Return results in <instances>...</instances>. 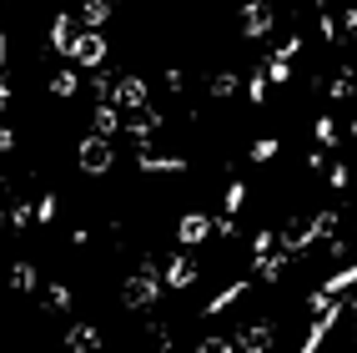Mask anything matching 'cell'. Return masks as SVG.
<instances>
[{
  "mask_svg": "<svg viewBox=\"0 0 357 353\" xmlns=\"http://www.w3.org/2000/svg\"><path fill=\"white\" fill-rule=\"evenodd\" d=\"M96 131L116 141V131H121V106H116V101H101L96 106Z\"/></svg>",
  "mask_w": 357,
  "mask_h": 353,
  "instance_id": "cell-13",
  "label": "cell"
},
{
  "mask_svg": "<svg viewBox=\"0 0 357 353\" xmlns=\"http://www.w3.org/2000/svg\"><path fill=\"white\" fill-rule=\"evenodd\" d=\"M161 293H166V282H161L156 263H146L141 273H131V278H126V288H121V308H151Z\"/></svg>",
  "mask_w": 357,
  "mask_h": 353,
  "instance_id": "cell-2",
  "label": "cell"
},
{
  "mask_svg": "<svg viewBox=\"0 0 357 353\" xmlns=\"http://www.w3.org/2000/svg\"><path fill=\"white\" fill-rule=\"evenodd\" d=\"M111 0H81V6H76V20H81V31H101L106 26V20H111Z\"/></svg>",
  "mask_w": 357,
  "mask_h": 353,
  "instance_id": "cell-12",
  "label": "cell"
},
{
  "mask_svg": "<svg viewBox=\"0 0 357 353\" xmlns=\"http://www.w3.org/2000/svg\"><path fill=\"white\" fill-rule=\"evenodd\" d=\"M267 91H272V81H267V71H261V76L247 81V101H267Z\"/></svg>",
  "mask_w": 357,
  "mask_h": 353,
  "instance_id": "cell-22",
  "label": "cell"
},
{
  "mask_svg": "<svg viewBox=\"0 0 357 353\" xmlns=\"http://www.w3.org/2000/svg\"><path fill=\"white\" fill-rule=\"evenodd\" d=\"M45 293H51V308H70V303H76V293H70L66 282H51Z\"/></svg>",
  "mask_w": 357,
  "mask_h": 353,
  "instance_id": "cell-25",
  "label": "cell"
},
{
  "mask_svg": "<svg viewBox=\"0 0 357 353\" xmlns=\"http://www.w3.org/2000/svg\"><path fill=\"white\" fill-rule=\"evenodd\" d=\"M56 207H61V197H56V192H45L40 207H36V222H56Z\"/></svg>",
  "mask_w": 357,
  "mask_h": 353,
  "instance_id": "cell-23",
  "label": "cell"
},
{
  "mask_svg": "<svg viewBox=\"0 0 357 353\" xmlns=\"http://www.w3.org/2000/svg\"><path fill=\"white\" fill-rule=\"evenodd\" d=\"M76 36H81V20H76V10H56V20H51V51H56V56H70Z\"/></svg>",
  "mask_w": 357,
  "mask_h": 353,
  "instance_id": "cell-8",
  "label": "cell"
},
{
  "mask_svg": "<svg viewBox=\"0 0 357 353\" xmlns=\"http://www.w3.org/2000/svg\"><path fill=\"white\" fill-rule=\"evenodd\" d=\"M211 232H217V222H211L206 212H186V217L176 222V243H181V247H202Z\"/></svg>",
  "mask_w": 357,
  "mask_h": 353,
  "instance_id": "cell-7",
  "label": "cell"
},
{
  "mask_svg": "<svg viewBox=\"0 0 357 353\" xmlns=\"http://www.w3.org/2000/svg\"><path fill=\"white\" fill-rule=\"evenodd\" d=\"M217 238H236V217H222L217 222Z\"/></svg>",
  "mask_w": 357,
  "mask_h": 353,
  "instance_id": "cell-30",
  "label": "cell"
},
{
  "mask_svg": "<svg viewBox=\"0 0 357 353\" xmlns=\"http://www.w3.org/2000/svg\"><path fill=\"white\" fill-rule=\"evenodd\" d=\"M347 288H357V263H347L342 273H332V278L322 282V293H327V298H337V293H347Z\"/></svg>",
  "mask_w": 357,
  "mask_h": 353,
  "instance_id": "cell-16",
  "label": "cell"
},
{
  "mask_svg": "<svg viewBox=\"0 0 357 353\" xmlns=\"http://www.w3.org/2000/svg\"><path fill=\"white\" fill-rule=\"evenodd\" d=\"M352 328H357V303H352Z\"/></svg>",
  "mask_w": 357,
  "mask_h": 353,
  "instance_id": "cell-34",
  "label": "cell"
},
{
  "mask_svg": "<svg viewBox=\"0 0 357 353\" xmlns=\"http://www.w3.org/2000/svg\"><path fill=\"white\" fill-rule=\"evenodd\" d=\"M242 202H247V187H242V182H231L227 192H222V207H227L231 217H236V212H242Z\"/></svg>",
  "mask_w": 357,
  "mask_h": 353,
  "instance_id": "cell-21",
  "label": "cell"
},
{
  "mask_svg": "<svg viewBox=\"0 0 357 353\" xmlns=\"http://www.w3.org/2000/svg\"><path fill=\"white\" fill-rule=\"evenodd\" d=\"M342 313H347V308H342V303H337V298H332V303H327V308H322V318H317L312 328H307V338H302V348H297V353H317V348L327 343V333H332V328H337V323H342Z\"/></svg>",
  "mask_w": 357,
  "mask_h": 353,
  "instance_id": "cell-6",
  "label": "cell"
},
{
  "mask_svg": "<svg viewBox=\"0 0 357 353\" xmlns=\"http://www.w3.org/2000/svg\"><path fill=\"white\" fill-rule=\"evenodd\" d=\"M106 51H111V45H106V36H101V31H81L66 61H76V66H91V71H101V66H106Z\"/></svg>",
  "mask_w": 357,
  "mask_h": 353,
  "instance_id": "cell-4",
  "label": "cell"
},
{
  "mask_svg": "<svg viewBox=\"0 0 357 353\" xmlns=\"http://www.w3.org/2000/svg\"><path fill=\"white\" fill-rule=\"evenodd\" d=\"M272 20H277V10H272V6H261V0H247V6L236 10V26H242L247 41H261V36L272 31Z\"/></svg>",
  "mask_w": 357,
  "mask_h": 353,
  "instance_id": "cell-5",
  "label": "cell"
},
{
  "mask_svg": "<svg viewBox=\"0 0 357 353\" xmlns=\"http://www.w3.org/2000/svg\"><path fill=\"white\" fill-rule=\"evenodd\" d=\"M6 56H10V36H0V66H6Z\"/></svg>",
  "mask_w": 357,
  "mask_h": 353,
  "instance_id": "cell-31",
  "label": "cell"
},
{
  "mask_svg": "<svg viewBox=\"0 0 357 353\" xmlns=\"http://www.w3.org/2000/svg\"><path fill=\"white\" fill-rule=\"evenodd\" d=\"M202 278V268H197V257H192V247H181V252H172V263H166V273H161V282H166V293H186L192 282Z\"/></svg>",
  "mask_w": 357,
  "mask_h": 353,
  "instance_id": "cell-3",
  "label": "cell"
},
{
  "mask_svg": "<svg viewBox=\"0 0 357 353\" xmlns=\"http://www.w3.org/2000/svg\"><path fill=\"white\" fill-rule=\"evenodd\" d=\"M352 136H357V122H352Z\"/></svg>",
  "mask_w": 357,
  "mask_h": 353,
  "instance_id": "cell-35",
  "label": "cell"
},
{
  "mask_svg": "<svg viewBox=\"0 0 357 353\" xmlns=\"http://www.w3.org/2000/svg\"><path fill=\"white\" fill-rule=\"evenodd\" d=\"M10 288L15 293H36V263L31 257H20V263L10 268Z\"/></svg>",
  "mask_w": 357,
  "mask_h": 353,
  "instance_id": "cell-15",
  "label": "cell"
},
{
  "mask_svg": "<svg viewBox=\"0 0 357 353\" xmlns=\"http://www.w3.org/2000/svg\"><path fill=\"white\" fill-rule=\"evenodd\" d=\"M211 96H236V76L231 71H222V76L211 81Z\"/></svg>",
  "mask_w": 357,
  "mask_h": 353,
  "instance_id": "cell-27",
  "label": "cell"
},
{
  "mask_svg": "<svg viewBox=\"0 0 357 353\" xmlns=\"http://www.w3.org/2000/svg\"><path fill=\"white\" fill-rule=\"evenodd\" d=\"M282 268H287V257H282V252H277V257H272V252H267V257H257V278H252V282H277Z\"/></svg>",
  "mask_w": 357,
  "mask_h": 353,
  "instance_id": "cell-17",
  "label": "cell"
},
{
  "mask_svg": "<svg viewBox=\"0 0 357 353\" xmlns=\"http://www.w3.org/2000/svg\"><path fill=\"white\" fill-rule=\"evenodd\" d=\"M66 353H101V333L91 323H70L66 328Z\"/></svg>",
  "mask_w": 357,
  "mask_h": 353,
  "instance_id": "cell-11",
  "label": "cell"
},
{
  "mask_svg": "<svg viewBox=\"0 0 357 353\" xmlns=\"http://www.w3.org/2000/svg\"><path fill=\"white\" fill-rule=\"evenodd\" d=\"M106 101H116V106H146V81L141 76H116L111 81V91H106Z\"/></svg>",
  "mask_w": 357,
  "mask_h": 353,
  "instance_id": "cell-9",
  "label": "cell"
},
{
  "mask_svg": "<svg viewBox=\"0 0 357 353\" xmlns=\"http://www.w3.org/2000/svg\"><path fill=\"white\" fill-rule=\"evenodd\" d=\"M76 167H81L86 177L111 172V167H116V141H111V136H101V131L81 136V141H76Z\"/></svg>",
  "mask_w": 357,
  "mask_h": 353,
  "instance_id": "cell-1",
  "label": "cell"
},
{
  "mask_svg": "<svg viewBox=\"0 0 357 353\" xmlns=\"http://www.w3.org/2000/svg\"><path fill=\"white\" fill-rule=\"evenodd\" d=\"M272 243H277V232H272V227H261L257 238H252V257H267V252H272Z\"/></svg>",
  "mask_w": 357,
  "mask_h": 353,
  "instance_id": "cell-24",
  "label": "cell"
},
{
  "mask_svg": "<svg viewBox=\"0 0 357 353\" xmlns=\"http://www.w3.org/2000/svg\"><path fill=\"white\" fill-rule=\"evenodd\" d=\"M56 353H66V348H56Z\"/></svg>",
  "mask_w": 357,
  "mask_h": 353,
  "instance_id": "cell-36",
  "label": "cell"
},
{
  "mask_svg": "<svg viewBox=\"0 0 357 353\" xmlns=\"http://www.w3.org/2000/svg\"><path fill=\"white\" fill-rule=\"evenodd\" d=\"M0 152H15V131L6 122H0Z\"/></svg>",
  "mask_w": 357,
  "mask_h": 353,
  "instance_id": "cell-29",
  "label": "cell"
},
{
  "mask_svg": "<svg viewBox=\"0 0 357 353\" xmlns=\"http://www.w3.org/2000/svg\"><path fill=\"white\" fill-rule=\"evenodd\" d=\"M6 106H10V86H6V81H0V111H6Z\"/></svg>",
  "mask_w": 357,
  "mask_h": 353,
  "instance_id": "cell-32",
  "label": "cell"
},
{
  "mask_svg": "<svg viewBox=\"0 0 357 353\" xmlns=\"http://www.w3.org/2000/svg\"><path fill=\"white\" fill-rule=\"evenodd\" d=\"M317 147H332V141H337V127H332V116H317Z\"/></svg>",
  "mask_w": 357,
  "mask_h": 353,
  "instance_id": "cell-26",
  "label": "cell"
},
{
  "mask_svg": "<svg viewBox=\"0 0 357 353\" xmlns=\"http://www.w3.org/2000/svg\"><path fill=\"white\" fill-rule=\"evenodd\" d=\"M51 96H61V101L81 96V76H76V71H56V76H51Z\"/></svg>",
  "mask_w": 357,
  "mask_h": 353,
  "instance_id": "cell-14",
  "label": "cell"
},
{
  "mask_svg": "<svg viewBox=\"0 0 357 353\" xmlns=\"http://www.w3.org/2000/svg\"><path fill=\"white\" fill-rule=\"evenodd\" d=\"M347 31H357V6H352V10H347Z\"/></svg>",
  "mask_w": 357,
  "mask_h": 353,
  "instance_id": "cell-33",
  "label": "cell"
},
{
  "mask_svg": "<svg viewBox=\"0 0 357 353\" xmlns=\"http://www.w3.org/2000/svg\"><path fill=\"white\" fill-rule=\"evenodd\" d=\"M277 152H282L277 136H257V141H252V161H272Z\"/></svg>",
  "mask_w": 357,
  "mask_h": 353,
  "instance_id": "cell-19",
  "label": "cell"
},
{
  "mask_svg": "<svg viewBox=\"0 0 357 353\" xmlns=\"http://www.w3.org/2000/svg\"><path fill=\"white\" fill-rule=\"evenodd\" d=\"M327 182H332V187H347V182H352V172H347V167H332V172H327Z\"/></svg>",
  "mask_w": 357,
  "mask_h": 353,
  "instance_id": "cell-28",
  "label": "cell"
},
{
  "mask_svg": "<svg viewBox=\"0 0 357 353\" xmlns=\"http://www.w3.org/2000/svg\"><path fill=\"white\" fill-rule=\"evenodd\" d=\"M261 71H267V81H272V86H287V81H292V61H287V56H272Z\"/></svg>",
  "mask_w": 357,
  "mask_h": 353,
  "instance_id": "cell-18",
  "label": "cell"
},
{
  "mask_svg": "<svg viewBox=\"0 0 357 353\" xmlns=\"http://www.w3.org/2000/svg\"><path fill=\"white\" fill-rule=\"evenodd\" d=\"M197 353H236V343H231L227 333H206V338L197 343Z\"/></svg>",
  "mask_w": 357,
  "mask_h": 353,
  "instance_id": "cell-20",
  "label": "cell"
},
{
  "mask_svg": "<svg viewBox=\"0 0 357 353\" xmlns=\"http://www.w3.org/2000/svg\"><path fill=\"white\" fill-rule=\"evenodd\" d=\"M247 293H252V278H236V282H227V288H222L217 298H211V303H206V308H202V313H206V318H217V313H227V308H231V303H242Z\"/></svg>",
  "mask_w": 357,
  "mask_h": 353,
  "instance_id": "cell-10",
  "label": "cell"
}]
</instances>
